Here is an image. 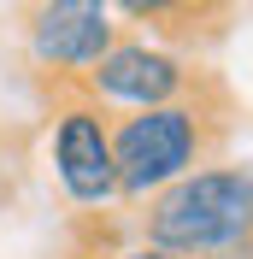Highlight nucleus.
<instances>
[{
    "label": "nucleus",
    "instance_id": "obj_1",
    "mask_svg": "<svg viewBox=\"0 0 253 259\" xmlns=\"http://www.w3.org/2000/svg\"><path fill=\"white\" fill-rule=\"evenodd\" d=\"M136 224L147 247H165L177 259H206L241 242L253 236V165H200L194 177L153 194Z\"/></svg>",
    "mask_w": 253,
    "mask_h": 259
},
{
    "label": "nucleus",
    "instance_id": "obj_2",
    "mask_svg": "<svg viewBox=\"0 0 253 259\" xmlns=\"http://www.w3.org/2000/svg\"><path fill=\"white\" fill-rule=\"evenodd\" d=\"M212 147L200 100H177L153 112H124L112 118V165H118V200H153L171 183L194 177Z\"/></svg>",
    "mask_w": 253,
    "mask_h": 259
},
{
    "label": "nucleus",
    "instance_id": "obj_3",
    "mask_svg": "<svg viewBox=\"0 0 253 259\" xmlns=\"http://www.w3.org/2000/svg\"><path fill=\"white\" fill-rule=\"evenodd\" d=\"M48 159H53V183L65 189V200L82 212H100L118 200V165H112V112H100L95 100L71 89L53 106V130H48Z\"/></svg>",
    "mask_w": 253,
    "mask_h": 259
},
{
    "label": "nucleus",
    "instance_id": "obj_4",
    "mask_svg": "<svg viewBox=\"0 0 253 259\" xmlns=\"http://www.w3.org/2000/svg\"><path fill=\"white\" fill-rule=\"evenodd\" d=\"M194 65L183 53L142 41V35H118L112 53L77 82L82 95L95 100L100 112L124 106V112H153V106H177V100H194Z\"/></svg>",
    "mask_w": 253,
    "mask_h": 259
},
{
    "label": "nucleus",
    "instance_id": "obj_5",
    "mask_svg": "<svg viewBox=\"0 0 253 259\" xmlns=\"http://www.w3.org/2000/svg\"><path fill=\"white\" fill-rule=\"evenodd\" d=\"M112 41H118V24H112V6L100 0H48V6H30V24H24L30 59L77 82L112 53Z\"/></svg>",
    "mask_w": 253,
    "mask_h": 259
},
{
    "label": "nucleus",
    "instance_id": "obj_6",
    "mask_svg": "<svg viewBox=\"0 0 253 259\" xmlns=\"http://www.w3.org/2000/svg\"><path fill=\"white\" fill-rule=\"evenodd\" d=\"M100 259H177V253H165V247H147V242H130V247H112V253H100Z\"/></svg>",
    "mask_w": 253,
    "mask_h": 259
},
{
    "label": "nucleus",
    "instance_id": "obj_7",
    "mask_svg": "<svg viewBox=\"0 0 253 259\" xmlns=\"http://www.w3.org/2000/svg\"><path fill=\"white\" fill-rule=\"evenodd\" d=\"M206 259H253V236H241V242L218 247V253H206Z\"/></svg>",
    "mask_w": 253,
    "mask_h": 259
}]
</instances>
